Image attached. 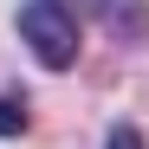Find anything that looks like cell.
I'll return each mask as SVG.
<instances>
[{
    "label": "cell",
    "instance_id": "6da1fadb",
    "mask_svg": "<svg viewBox=\"0 0 149 149\" xmlns=\"http://www.w3.org/2000/svg\"><path fill=\"white\" fill-rule=\"evenodd\" d=\"M19 39L33 45V58L45 71H71L78 65V45H84V26L58 0H26V7H19Z\"/></svg>",
    "mask_w": 149,
    "mask_h": 149
},
{
    "label": "cell",
    "instance_id": "3957f363",
    "mask_svg": "<svg viewBox=\"0 0 149 149\" xmlns=\"http://www.w3.org/2000/svg\"><path fill=\"white\" fill-rule=\"evenodd\" d=\"M26 104H19V97H0V136H26Z\"/></svg>",
    "mask_w": 149,
    "mask_h": 149
},
{
    "label": "cell",
    "instance_id": "277c9868",
    "mask_svg": "<svg viewBox=\"0 0 149 149\" xmlns=\"http://www.w3.org/2000/svg\"><path fill=\"white\" fill-rule=\"evenodd\" d=\"M104 149H149V143H143V130H136V123H117V130L104 136Z\"/></svg>",
    "mask_w": 149,
    "mask_h": 149
},
{
    "label": "cell",
    "instance_id": "7a4b0ae2",
    "mask_svg": "<svg viewBox=\"0 0 149 149\" xmlns=\"http://www.w3.org/2000/svg\"><path fill=\"white\" fill-rule=\"evenodd\" d=\"M58 7L78 19H104L117 39H149V0H58Z\"/></svg>",
    "mask_w": 149,
    "mask_h": 149
}]
</instances>
